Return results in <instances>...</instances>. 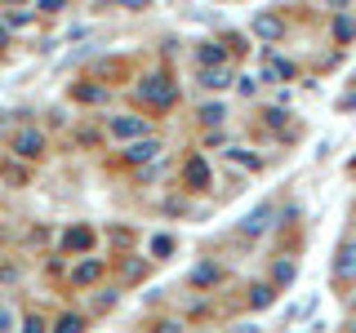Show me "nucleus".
Here are the masks:
<instances>
[{
  "label": "nucleus",
  "instance_id": "nucleus-1",
  "mask_svg": "<svg viewBox=\"0 0 356 333\" xmlns=\"http://www.w3.org/2000/svg\"><path fill=\"white\" fill-rule=\"evenodd\" d=\"M134 94H138L147 107H161L165 111V107L178 103V80H174V76H165V71H147L138 85H134Z\"/></svg>",
  "mask_w": 356,
  "mask_h": 333
},
{
  "label": "nucleus",
  "instance_id": "nucleus-2",
  "mask_svg": "<svg viewBox=\"0 0 356 333\" xmlns=\"http://www.w3.org/2000/svg\"><path fill=\"white\" fill-rule=\"evenodd\" d=\"M9 147H14L18 160H40V155H44V133L40 129H18Z\"/></svg>",
  "mask_w": 356,
  "mask_h": 333
},
{
  "label": "nucleus",
  "instance_id": "nucleus-3",
  "mask_svg": "<svg viewBox=\"0 0 356 333\" xmlns=\"http://www.w3.org/2000/svg\"><path fill=\"white\" fill-rule=\"evenodd\" d=\"M250 31H254L259 40H267V44H272V40H281V36H285V18L276 14V9H263V14H254Z\"/></svg>",
  "mask_w": 356,
  "mask_h": 333
},
{
  "label": "nucleus",
  "instance_id": "nucleus-4",
  "mask_svg": "<svg viewBox=\"0 0 356 333\" xmlns=\"http://www.w3.org/2000/svg\"><path fill=\"white\" fill-rule=\"evenodd\" d=\"M272 218H276V205H272V200H263V205H254V214L241 218V231H245V236H263V231L272 227Z\"/></svg>",
  "mask_w": 356,
  "mask_h": 333
},
{
  "label": "nucleus",
  "instance_id": "nucleus-5",
  "mask_svg": "<svg viewBox=\"0 0 356 333\" xmlns=\"http://www.w3.org/2000/svg\"><path fill=\"white\" fill-rule=\"evenodd\" d=\"M107 133L111 138H143V133H152V125H147V116H111Z\"/></svg>",
  "mask_w": 356,
  "mask_h": 333
},
{
  "label": "nucleus",
  "instance_id": "nucleus-6",
  "mask_svg": "<svg viewBox=\"0 0 356 333\" xmlns=\"http://www.w3.org/2000/svg\"><path fill=\"white\" fill-rule=\"evenodd\" d=\"M103 271H107V262H103V258H85V262H76V266H72V284H76V289H85V284H94Z\"/></svg>",
  "mask_w": 356,
  "mask_h": 333
},
{
  "label": "nucleus",
  "instance_id": "nucleus-7",
  "mask_svg": "<svg viewBox=\"0 0 356 333\" xmlns=\"http://www.w3.org/2000/svg\"><path fill=\"white\" fill-rule=\"evenodd\" d=\"M156 155H161V142L143 133V138H134V147L125 151V160H129V164H147V160H156Z\"/></svg>",
  "mask_w": 356,
  "mask_h": 333
},
{
  "label": "nucleus",
  "instance_id": "nucleus-8",
  "mask_svg": "<svg viewBox=\"0 0 356 333\" xmlns=\"http://www.w3.org/2000/svg\"><path fill=\"white\" fill-rule=\"evenodd\" d=\"M183 182L192 187V191H205V187H209V164L200 160V155H192V160L183 164Z\"/></svg>",
  "mask_w": 356,
  "mask_h": 333
},
{
  "label": "nucleus",
  "instance_id": "nucleus-9",
  "mask_svg": "<svg viewBox=\"0 0 356 333\" xmlns=\"http://www.w3.org/2000/svg\"><path fill=\"white\" fill-rule=\"evenodd\" d=\"M205 89H227L232 85V67L227 62H214V67H200V76H196Z\"/></svg>",
  "mask_w": 356,
  "mask_h": 333
},
{
  "label": "nucleus",
  "instance_id": "nucleus-10",
  "mask_svg": "<svg viewBox=\"0 0 356 333\" xmlns=\"http://www.w3.org/2000/svg\"><path fill=\"white\" fill-rule=\"evenodd\" d=\"M63 249L67 253H89V249H94V231H89V227H67Z\"/></svg>",
  "mask_w": 356,
  "mask_h": 333
},
{
  "label": "nucleus",
  "instance_id": "nucleus-11",
  "mask_svg": "<svg viewBox=\"0 0 356 333\" xmlns=\"http://www.w3.org/2000/svg\"><path fill=\"white\" fill-rule=\"evenodd\" d=\"M334 271H339V280H356V240H348L339 249V258H334Z\"/></svg>",
  "mask_w": 356,
  "mask_h": 333
},
{
  "label": "nucleus",
  "instance_id": "nucleus-12",
  "mask_svg": "<svg viewBox=\"0 0 356 333\" xmlns=\"http://www.w3.org/2000/svg\"><path fill=\"white\" fill-rule=\"evenodd\" d=\"M263 76H267V80H294V62H289V58H276V53H272Z\"/></svg>",
  "mask_w": 356,
  "mask_h": 333
},
{
  "label": "nucleus",
  "instance_id": "nucleus-13",
  "mask_svg": "<svg viewBox=\"0 0 356 333\" xmlns=\"http://www.w3.org/2000/svg\"><path fill=\"white\" fill-rule=\"evenodd\" d=\"M72 98H76V103H103L107 85H72Z\"/></svg>",
  "mask_w": 356,
  "mask_h": 333
},
{
  "label": "nucleus",
  "instance_id": "nucleus-14",
  "mask_svg": "<svg viewBox=\"0 0 356 333\" xmlns=\"http://www.w3.org/2000/svg\"><path fill=\"white\" fill-rule=\"evenodd\" d=\"M196 62H200V67L227 62V49H222V44H214V40H209V44H200V49H196Z\"/></svg>",
  "mask_w": 356,
  "mask_h": 333
},
{
  "label": "nucleus",
  "instance_id": "nucleus-15",
  "mask_svg": "<svg viewBox=\"0 0 356 333\" xmlns=\"http://www.w3.org/2000/svg\"><path fill=\"white\" fill-rule=\"evenodd\" d=\"M276 302V284H254L250 289V307L254 311H263V307H272Z\"/></svg>",
  "mask_w": 356,
  "mask_h": 333
},
{
  "label": "nucleus",
  "instance_id": "nucleus-16",
  "mask_svg": "<svg viewBox=\"0 0 356 333\" xmlns=\"http://www.w3.org/2000/svg\"><path fill=\"white\" fill-rule=\"evenodd\" d=\"M294 275H298V262L294 258H281L272 266V284H294Z\"/></svg>",
  "mask_w": 356,
  "mask_h": 333
},
{
  "label": "nucleus",
  "instance_id": "nucleus-17",
  "mask_svg": "<svg viewBox=\"0 0 356 333\" xmlns=\"http://www.w3.org/2000/svg\"><path fill=\"white\" fill-rule=\"evenodd\" d=\"M356 36V22L348 18V14H339V18H334V40H339V44H348Z\"/></svg>",
  "mask_w": 356,
  "mask_h": 333
},
{
  "label": "nucleus",
  "instance_id": "nucleus-18",
  "mask_svg": "<svg viewBox=\"0 0 356 333\" xmlns=\"http://www.w3.org/2000/svg\"><path fill=\"white\" fill-rule=\"evenodd\" d=\"M214 280H218V266H214V262H200L196 271H192V284H200V289L214 284Z\"/></svg>",
  "mask_w": 356,
  "mask_h": 333
},
{
  "label": "nucleus",
  "instance_id": "nucleus-19",
  "mask_svg": "<svg viewBox=\"0 0 356 333\" xmlns=\"http://www.w3.org/2000/svg\"><path fill=\"white\" fill-rule=\"evenodd\" d=\"M85 329V316H76V311H63L58 316V333H81Z\"/></svg>",
  "mask_w": 356,
  "mask_h": 333
},
{
  "label": "nucleus",
  "instance_id": "nucleus-20",
  "mask_svg": "<svg viewBox=\"0 0 356 333\" xmlns=\"http://www.w3.org/2000/svg\"><path fill=\"white\" fill-rule=\"evenodd\" d=\"M222 116H227L222 103H205V107H200V120H205V125H222Z\"/></svg>",
  "mask_w": 356,
  "mask_h": 333
},
{
  "label": "nucleus",
  "instance_id": "nucleus-21",
  "mask_svg": "<svg viewBox=\"0 0 356 333\" xmlns=\"http://www.w3.org/2000/svg\"><path fill=\"white\" fill-rule=\"evenodd\" d=\"M152 253H156V258H170V253H174V240L170 236H156L152 240Z\"/></svg>",
  "mask_w": 356,
  "mask_h": 333
},
{
  "label": "nucleus",
  "instance_id": "nucleus-22",
  "mask_svg": "<svg viewBox=\"0 0 356 333\" xmlns=\"http://www.w3.org/2000/svg\"><path fill=\"white\" fill-rule=\"evenodd\" d=\"M31 22V9H14V14H9V27H27Z\"/></svg>",
  "mask_w": 356,
  "mask_h": 333
},
{
  "label": "nucleus",
  "instance_id": "nucleus-23",
  "mask_svg": "<svg viewBox=\"0 0 356 333\" xmlns=\"http://www.w3.org/2000/svg\"><path fill=\"white\" fill-rule=\"evenodd\" d=\"M0 329H14V311H9L5 298H0Z\"/></svg>",
  "mask_w": 356,
  "mask_h": 333
},
{
  "label": "nucleus",
  "instance_id": "nucleus-24",
  "mask_svg": "<svg viewBox=\"0 0 356 333\" xmlns=\"http://www.w3.org/2000/svg\"><path fill=\"white\" fill-rule=\"evenodd\" d=\"M241 94L254 98V94H259V80H254V76H241Z\"/></svg>",
  "mask_w": 356,
  "mask_h": 333
},
{
  "label": "nucleus",
  "instance_id": "nucleus-25",
  "mask_svg": "<svg viewBox=\"0 0 356 333\" xmlns=\"http://www.w3.org/2000/svg\"><path fill=\"white\" fill-rule=\"evenodd\" d=\"M116 307V289H107V293H98V311H111Z\"/></svg>",
  "mask_w": 356,
  "mask_h": 333
},
{
  "label": "nucleus",
  "instance_id": "nucleus-26",
  "mask_svg": "<svg viewBox=\"0 0 356 333\" xmlns=\"http://www.w3.org/2000/svg\"><path fill=\"white\" fill-rule=\"evenodd\" d=\"M263 116H267V125H285V111H281V107H267Z\"/></svg>",
  "mask_w": 356,
  "mask_h": 333
},
{
  "label": "nucleus",
  "instance_id": "nucleus-27",
  "mask_svg": "<svg viewBox=\"0 0 356 333\" xmlns=\"http://www.w3.org/2000/svg\"><path fill=\"white\" fill-rule=\"evenodd\" d=\"M22 329H27V333H40L44 320H40V316H27V320H22Z\"/></svg>",
  "mask_w": 356,
  "mask_h": 333
},
{
  "label": "nucleus",
  "instance_id": "nucleus-28",
  "mask_svg": "<svg viewBox=\"0 0 356 333\" xmlns=\"http://www.w3.org/2000/svg\"><path fill=\"white\" fill-rule=\"evenodd\" d=\"M40 9H44V14H58V9H63V0H40Z\"/></svg>",
  "mask_w": 356,
  "mask_h": 333
},
{
  "label": "nucleus",
  "instance_id": "nucleus-29",
  "mask_svg": "<svg viewBox=\"0 0 356 333\" xmlns=\"http://www.w3.org/2000/svg\"><path fill=\"white\" fill-rule=\"evenodd\" d=\"M120 5H129V9H147V0H120Z\"/></svg>",
  "mask_w": 356,
  "mask_h": 333
},
{
  "label": "nucleus",
  "instance_id": "nucleus-30",
  "mask_svg": "<svg viewBox=\"0 0 356 333\" xmlns=\"http://www.w3.org/2000/svg\"><path fill=\"white\" fill-rule=\"evenodd\" d=\"M5 44H9V27H5V22H0V49H5Z\"/></svg>",
  "mask_w": 356,
  "mask_h": 333
},
{
  "label": "nucleus",
  "instance_id": "nucleus-31",
  "mask_svg": "<svg viewBox=\"0 0 356 333\" xmlns=\"http://www.w3.org/2000/svg\"><path fill=\"white\" fill-rule=\"evenodd\" d=\"M343 107H356V89H352V94H348V98H343Z\"/></svg>",
  "mask_w": 356,
  "mask_h": 333
},
{
  "label": "nucleus",
  "instance_id": "nucleus-32",
  "mask_svg": "<svg viewBox=\"0 0 356 333\" xmlns=\"http://www.w3.org/2000/svg\"><path fill=\"white\" fill-rule=\"evenodd\" d=\"M348 329H356V311H352V325H348Z\"/></svg>",
  "mask_w": 356,
  "mask_h": 333
},
{
  "label": "nucleus",
  "instance_id": "nucleus-33",
  "mask_svg": "<svg viewBox=\"0 0 356 333\" xmlns=\"http://www.w3.org/2000/svg\"><path fill=\"white\" fill-rule=\"evenodd\" d=\"M0 129H5V116H0Z\"/></svg>",
  "mask_w": 356,
  "mask_h": 333
},
{
  "label": "nucleus",
  "instance_id": "nucleus-34",
  "mask_svg": "<svg viewBox=\"0 0 356 333\" xmlns=\"http://www.w3.org/2000/svg\"><path fill=\"white\" fill-rule=\"evenodd\" d=\"M9 5H22V0H9Z\"/></svg>",
  "mask_w": 356,
  "mask_h": 333
},
{
  "label": "nucleus",
  "instance_id": "nucleus-35",
  "mask_svg": "<svg viewBox=\"0 0 356 333\" xmlns=\"http://www.w3.org/2000/svg\"><path fill=\"white\" fill-rule=\"evenodd\" d=\"M352 311H356V302H352Z\"/></svg>",
  "mask_w": 356,
  "mask_h": 333
}]
</instances>
